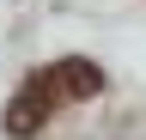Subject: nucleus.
I'll list each match as a JSON object with an SVG mask.
<instances>
[{
    "label": "nucleus",
    "mask_w": 146,
    "mask_h": 140,
    "mask_svg": "<svg viewBox=\"0 0 146 140\" xmlns=\"http://www.w3.org/2000/svg\"><path fill=\"white\" fill-rule=\"evenodd\" d=\"M49 110H55L49 85H43V73H31V79L12 92V104H6V134H12V140H31V134L49 122Z\"/></svg>",
    "instance_id": "f03ea898"
},
{
    "label": "nucleus",
    "mask_w": 146,
    "mask_h": 140,
    "mask_svg": "<svg viewBox=\"0 0 146 140\" xmlns=\"http://www.w3.org/2000/svg\"><path fill=\"white\" fill-rule=\"evenodd\" d=\"M43 85H49V98H55V104H85V98H98V92H104V67H98V61H85V55H67V61L43 67Z\"/></svg>",
    "instance_id": "f257e3e1"
}]
</instances>
